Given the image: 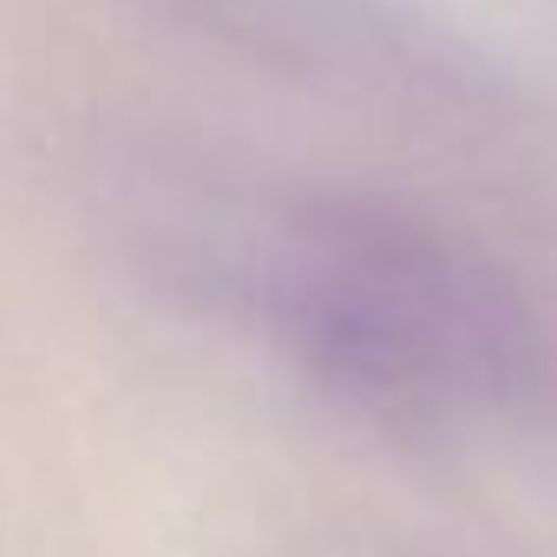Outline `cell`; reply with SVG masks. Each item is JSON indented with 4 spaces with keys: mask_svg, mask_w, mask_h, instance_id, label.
<instances>
[{
    "mask_svg": "<svg viewBox=\"0 0 557 557\" xmlns=\"http://www.w3.org/2000/svg\"><path fill=\"white\" fill-rule=\"evenodd\" d=\"M269 309L296 361L368 413L446 426L492 407L511 374V322L472 275L368 223H309L275 249Z\"/></svg>",
    "mask_w": 557,
    "mask_h": 557,
    "instance_id": "cell-1",
    "label": "cell"
}]
</instances>
